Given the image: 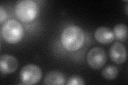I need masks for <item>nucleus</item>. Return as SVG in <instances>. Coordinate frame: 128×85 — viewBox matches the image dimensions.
I'll list each match as a JSON object with an SVG mask.
<instances>
[{
    "label": "nucleus",
    "instance_id": "nucleus-3",
    "mask_svg": "<svg viewBox=\"0 0 128 85\" xmlns=\"http://www.w3.org/2000/svg\"><path fill=\"white\" fill-rule=\"evenodd\" d=\"M38 7L32 0H22L16 3L14 12L19 20L23 22H30L36 17Z\"/></svg>",
    "mask_w": 128,
    "mask_h": 85
},
{
    "label": "nucleus",
    "instance_id": "nucleus-7",
    "mask_svg": "<svg viewBox=\"0 0 128 85\" xmlns=\"http://www.w3.org/2000/svg\"><path fill=\"white\" fill-rule=\"evenodd\" d=\"M18 66V60L13 56L3 54L0 57V70L2 74H12L17 69Z\"/></svg>",
    "mask_w": 128,
    "mask_h": 85
},
{
    "label": "nucleus",
    "instance_id": "nucleus-13",
    "mask_svg": "<svg viewBox=\"0 0 128 85\" xmlns=\"http://www.w3.org/2000/svg\"><path fill=\"white\" fill-rule=\"evenodd\" d=\"M7 18V14L6 11L4 8L1 6H0V23L2 24L4 22Z\"/></svg>",
    "mask_w": 128,
    "mask_h": 85
},
{
    "label": "nucleus",
    "instance_id": "nucleus-10",
    "mask_svg": "<svg viewBox=\"0 0 128 85\" xmlns=\"http://www.w3.org/2000/svg\"><path fill=\"white\" fill-rule=\"evenodd\" d=\"M114 34L118 40L124 42L127 38L128 28L126 25L123 23H118L114 27Z\"/></svg>",
    "mask_w": 128,
    "mask_h": 85
},
{
    "label": "nucleus",
    "instance_id": "nucleus-1",
    "mask_svg": "<svg viewBox=\"0 0 128 85\" xmlns=\"http://www.w3.org/2000/svg\"><path fill=\"white\" fill-rule=\"evenodd\" d=\"M62 43L64 48L70 52L81 48L84 42L85 34L81 28L72 25L67 27L62 34Z\"/></svg>",
    "mask_w": 128,
    "mask_h": 85
},
{
    "label": "nucleus",
    "instance_id": "nucleus-4",
    "mask_svg": "<svg viewBox=\"0 0 128 85\" xmlns=\"http://www.w3.org/2000/svg\"><path fill=\"white\" fill-rule=\"evenodd\" d=\"M42 76L41 69L34 64L25 66L20 72V79L25 85L36 84L40 82Z\"/></svg>",
    "mask_w": 128,
    "mask_h": 85
},
{
    "label": "nucleus",
    "instance_id": "nucleus-11",
    "mask_svg": "<svg viewBox=\"0 0 128 85\" xmlns=\"http://www.w3.org/2000/svg\"><path fill=\"white\" fill-rule=\"evenodd\" d=\"M118 71L117 68L114 66L109 65L106 67L102 70V75L103 77L107 80H113L117 77Z\"/></svg>",
    "mask_w": 128,
    "mask_h": 85
},
{
    "label": "nucleus",
    "instance_id": "nucleus-2",
    "mask_svg": "<svg viewBox=\"0 0 128 85\" xmlns=\"http://www.w3.org/2000/svg\"><path fill=\"white\" fill-rule=\"evenodd\" d=\"M1 35L7 43L14 44L19 43L24 36L22 26L15 19H9L1 27Z\"/></svg>",
    "mask_w": 128,
    "mask_h": 85
},
{
    "label": "nucleus",
    "instance_id": "nucleus-5",
    "mask_svg": "<svg viewBox=\"0 0 128 85\" xmlns=\"http://www.w3.org/2000/svg\"><path fill=\"white\" fill-rule=\"evenodd\" d=\"M107 55L105 51L99 47H94L89 51L86 56L87 63L94 70L101 69L106 62Z\"/></svg>",
    "mask_w": 128,
    "mask_h": 85
},
{
    "label": "nucleus",
    "instance_id": "nucleus-12",
    "mask_svg": "<svg viewBox=\"0 0 128 85\" xmlns=\"http://www.w3.org/2000/svg\"><path fill=\"white\" fill-rule=\"evenodd\" d=\"M85 83L84 80L81 77L77 75L71 76L67 81V85H84Z\"/></svg>",
    "mask_w": 128,
    "mask_h": 85
},
{
    "label": "nucleus",
    "instance_id": "nucleus-9",
    "mask_svg": "<svg viewBox=\"0 0 128 85\" xmlns=\"http://www.w3.org/2000/svg\"><path fill=\"white\" fill-rule=\"evenodd\" d=\"M65 79L63 74L57 71L50 72L44 79V84L45 85H62L65 84Z\"/></svg>",
    "mask_w": 128,
    "mask_h": 85
},
{
    "label": "nucleus",
    "instance_id": "nucleus-8",
    "mask_svg": "<svg viewBox=\"0 0 128 85\" xmlns=\"http://www.w3.org/2000/svg\"><path fill=\"white\" fill-rule=\"evenodd\" d=\"M94 36L98 42L102 44H109L115 39L113 32L106 27L98 28L94 32Z\"/></svg>",
    "mask_w": 128,
    "mask_h": 85
},
{
    "label": "nucleus",
    "instance_id": "nucleus-6",
    "mask_svg": "<svg viewBox=\"0 0 128 85\" xmlns=\"http://www.w3.org/2000/svg\"><path fill=\"white\" fill-rule=\"evenodd\" d=\"M109 54L112 61L116 64L124 63L126 61L127 57L125 46L119 42H116L112 45Z\"/></svg>",
    "mask_w": 128,
    "mask_h": 85
}]
</instances>
